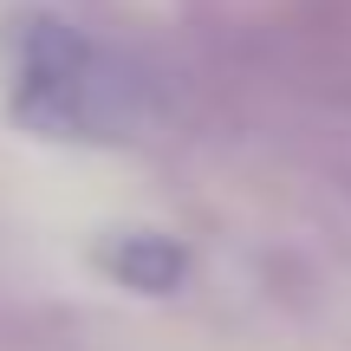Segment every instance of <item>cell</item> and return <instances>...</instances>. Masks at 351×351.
Instances as JSON below:
<instances>
[{"instance_id": "6da1fadb", "label": "cell", "mask_w": 351, "mask_h": 351, "mask_svg": "<svg viewBox=\"0 0 351 351\" xmlns=\"http://www.w3.org/2000/svg\"><path fill=\"white\" fill-rule=\"evenodd\" d=\"M0 98L33 137L85 143L111 130V78L78 26L52 13H13L0 26Z\"/></svg>"}, {"instance_id": "7a4b0ae2", "label": "cell", "mask_w": 351, "mask_h": 351, "mask_svg": "<svg viewBox=\"0 0 351 351\" xmlns=\"http://www.w3.org/2000/svg\"><path fill=\"white\" fill-rule=\"evenodd\" d=\"M104 274H111L117 287H130V293H169V287H182L189 261L163 234H124V241L104 247Z\"/></svg>"}]
</instances>
